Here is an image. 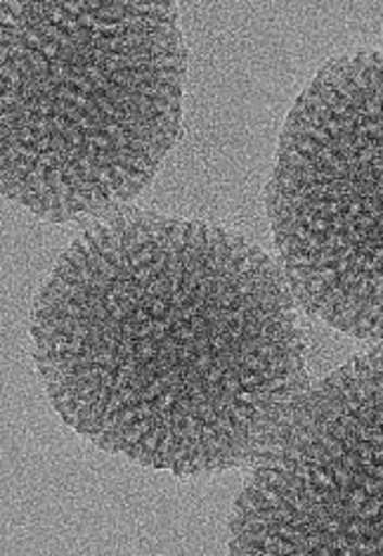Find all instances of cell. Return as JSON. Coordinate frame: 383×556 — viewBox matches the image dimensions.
Returning a JSON list of instances; mask_svg holds the SVG:
<instances>
[{"mask_svg": "<svg viewBox=\"0 0 383 556\" xmlns=\"http://www.w3.org/2000/svg\"><path fill=\"white\" fill-rule=\"evenodd\" d=\"M298 308L240 232L128 206L90 223L38 291L34 365L104 453L180 479L246 469L310 387Z\"/></svg>", "mask_w": 383, "mask_h": 556, "instance_id": "cell-1", "label": "cell"}, {"mask_svg": "<svg viewBox=\"0 0 383 556\" xmlns=\"http://www.w3.org/2000/svg\"><path fill=\"white\" fill-rule=\"evenodd\" d=\"M3 194L48 223L107 218L182 130L188 50L174 3H0Z\"/></svg>", "mask_w": 383, "mask_h": 556, "instance_id": "cell-2", "label": "cell"}, {"mask_svg": "<svg viewBox=\"0 0 383 556\" xmlns=\"http://www.w3.org/2000/svg\"><path fill=\"white\" fill-rule=\"evenodd\" d=\"M266 202L298 306L383 341V50L315 74L284 122Z\"/></svg>", "mask_w": 383, "mask_h": 556, "instance_id": "cell-3", "label": "cell"}, {"mask_svg": "<svg viewBox=\"0 0 383 556\" xmlns=\"http://www.w3.org/2000/svg\"><path fill=\"white\" fill-rule=\"evenodd\" d=\"M246 469L234 554L383 556V343L308 387Z\"/></svg>", "mask_w": 383, "mask_h": 556, "instance_id": "cell-4", "label": "cell"}]
</instances>
